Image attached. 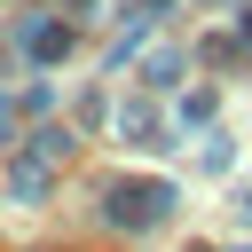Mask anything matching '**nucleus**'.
I'll use <instances>...</instances> for the list:
<instances>
[{"mask_svg":"<svg viewBox=\"0 0 252 252\" xmlns=\"http://www.w3.org/2000/svg\"><path fill=\"white\" fill-rule=\"evenodd\" d=\"M102 213H110L118 228H150V220L173 213V181H110V189H102Z\"/></svg>","mask_w":252,"mask_h":252,"instance_id":"obj_1","label":"nucleus"}]
</instances>
